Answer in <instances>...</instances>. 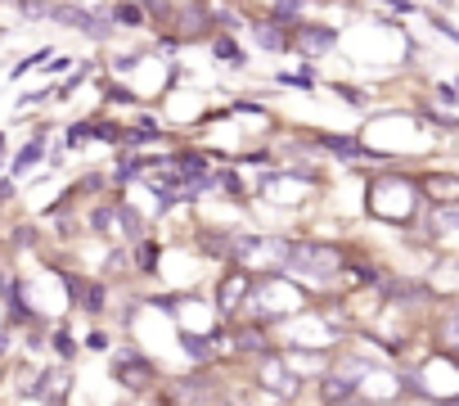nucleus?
<instances>
[{
	"label": "nucleus",
	"mask_w": 459,
	"mask_h": 406,
	"mask_svg": "<svg viewBox=\"0 0 459 406\" xmlns=\"http://www.w3.org/2000/svg\"><path fill=\"white\" fill-rule=\"evenodd\" d=\"M333 41H338V32H333V28H316V23L298 28V50H302L307 59H320V55H329V50H333Z\"/></svg>",
	"instance_id": "1a4fd4ad"
},
{
	"label": "nucleus",
	"mask_w": 459,
	"mask_h": 406,
	"mask_svg": "<svg viewBox=\"0 0 459 406\" xmlns=\"http://www.w3.org/2000/svg\"><path fill=\"white\" fill-rule=\"evenodd\" d=\"M428 231H432L437 244L459 249V208H432L428 213Z\"/></svg>",
	"instance_id": "6e6552de"
},
{
	"label": "nucleus",
	"mask_w": 459,
	"mask_h": 406,
	"mask_svg": "<svg viewBox=\"0 0 459 406\" xmlns=\"http://www.w3.org/2000/svg\"><path fill=\"white\" fill-rule=\"evenodd\" d=\"M64 388H68V370H64V366H55V370H46V375L37 379V388H32V393L50 402V397H64Z\"/></svg>",
	"instance_id": "9b49d317"
},
{
	"label": "nucleus",
	"mask_w": 459,
	"mask_h": 406,
	"mask_svg": "<svg viewBox=\"0 0 459 406\" xmlns=\"http://www.w3.org/2000/svg\"><path fill=\"white\" fill-rule=\"evenodd\" d=\"M455 91H459V82H455Z\"/></svg>",
	"instance_id": "5701e85b"
},
{
	"label": "nucleus",
	"mask_w": 459,
	"mask_h": 406,
	"mask_svg": "<svg viewBox=\"0 0 459 406\" xmlns=\"http://www.w3.org/2000/svg\"><path fill=\"white\" fill-rule=\"evenodd\" d=\"M253 41L266 46V50H284V46H289V32L275 28V23H253Z\"/></svg>",
	"instance_id": "f8f14e48"
},
{
	"label": "nucleus",
	"mask_w": 459,
	"mask_h": 406,
	"mask_svg": "<svg viewBox=\"0 0 459 406\" xmlns=\"http://www.w3.org/2000/svg\"><path fill=\"white\" fill-rule=\"evenodd\" d=\"M271 14H275V28H298V14H302V5H275Z\"/></svg>",
	"instance_id": "a211bd4d"
},
{
	"label": "nucleus",
	"mask_w": 459,
	"mask_h": 406,
	"mask_svg": "<svg viewBox=\"0 0 459 406\" xmlns=\"http://www.w3.org/2000/svg\"><path fill=\"white\" fill-rule=\"evenodd\" d=\"M437 339H441V348H446V352H450V348H459V312H446V316H441Z\"/></svg>",
	"instance_id": "4468645a"
},
{
	"label": "nucleus",
	"mask_w": 459,
	"mask_h": 406,
	"mask_svg": "<svg viewBox=\"0 0 459 406\" xmlns=\"http://www.w3.org/2000/svg\"><path fill=\"white\" fill-rule=\"evenodd\" d=\"M91 226H95L104 240H117V244L140 240V217L126 208V203H100V208L91 213Z\"/></svg>",
	"instance_id": "20e7f679"
},
{
	"label": "nucleus",
	"mask_w": 459,
	"mask_h": 406,
	"mask_svg": "<svg viewBox=\"0 0 459 406\" xmlns=\"http://www.w3.org/2000/svg\"><path fill=\"white\" fill-rule=\"evenodd\" d=\"M446 406H459V397H450V402H446Z\"/></svg>",
	"instance_id": "4be33fe9"
},
{
	"label": "nucleus",
	"mask_w": 459,
	"mask_h": 406,
	"mask_svg": "<svg viewBox=\"0 0 459 406\" xmlns=\"http://www.w3.org/2000/svg\"><path fill=\"white\" fill-rule=\"evenodd\" d=\"M212 46H216V55H221V59H225L230 68H239V64H244V55H239V46H235V41H225V37H216Z\"/></svg>",
	"instance_id": "f3484780"
},
{
	"label": "nucleus",
	"mask_w": 459,
	"mask_h": 406,
	"mask_svg": "<svg viewBox=\"0 0 459 406\" xmlns=\"http://www.w3.org/2000/svg\"><path fill=\"white\" fill-rule=\"evenodd\" d=\"M113 379L126 384V388H149L153 384V361H144L135 352H122V357H113Z\"/></svg>",
	"instance_id": "0eeeda50"
},
{
	"label": "nucleus",
	"mask_w": 459,
	"mask_h": 406,
	"mask_svg": "<svg viewBox=\"0 0 459 406\" xmlns=\"http://www.w3.org/2000/svg\"><path fill=\"white\" fill-rule=\"evenodd\" d=\"M419 190L428 194V203H437V208H459V176H423Z\"/></svg>",
	"instance_id": "9d476101"
},
{
	"label": "nucleus",
	"mask_w": 459,
	"mask_h": 406,
	"mask_svg": "<svg viewBox=\"0 0 459 406\" xmlns=\"http://www.w3.org/2000/svg\"><path fill=\"white\" fill-rule=\"evenodd\" d=\"M235 348H239V352H266V334H262L257 325H253V330H239V334H235Z\"/></svg>",
	"instance_id": "2eb2a0df"
},
{
	"label": "nucleus",
	"mask_w": 459,
	"mask_h": 406,
	"mask_svg": "<svg viewBox=\"0 0 459 406\" xmlns=\"http://www.w3.org/2000/svg\"><path fill=\"white\" fill-rule=\"evenodd\" d=\"M230 253H235L239 271H248V276H275V271H289L293 244L271 240V235H239L230 244Z\"/></svg>",
	"instance_id": "f03ea898"
},
{
	"label": "nucleus",
	"mask_w": 459,
	"mask_h": 406,
	"mask_svg": "<svg viewBox=\"0 0 459 406\" xmlns=\"http://www.w3.org/2000/svg\"><path fill=\"white\" fill-rule=\"evenodd\" d=\"M342 267V253L329 249V244H293V258H289V271L293 276H311V280H329L338 276Z\"/></svg>",
	"instance_id": "7ed1b4c3"
},
{
	"label": "nucleus",
	"mask_w": 459,
	"mask_h": 406,
	"mask_svg": "<svg viewBox=\"0 0 459 406\" xmlns=\"http://www.w3.org/2000/svg\"><path fill=\"white\" fill-rule=\"evenodd\" d=\"M55 352H59V357H73V352H77V348H73V334H68V330H59V334H55Z\"/></svg>",
	"instance_id": "6ab92c4d"
},
{
	"label": "nucleus",
	"mask_w": 459,
	"mask_h": 406,
	"mask_svg": "<svg viewBox=\"0 0 459 406\" xmlns=\"http://www.w3.org/2000/svg\"><path fill=\"white\" fill-rule=\"evenodd\" d=\"M144 14L149 10H140V5H113V23H122V28H140Z\"/></svg>",
	"instance_id": "dca6fc26"
},
{
	"label": "nucleus",
	"mask_w": 459,
	"mask_h": 406,
	"mask_svg": "<svg viewBox=\"0 0 459 406\" xmlns=\"http://www.w3.org/2000/svg\"><path fill=\"white\" fill-rule=\"evenodd\" d=\"M41 154H46V131H37V140L19 149V158L10 163V172H14V176H19V172H28L32 163H41Z\"/></svg>",
	"instance_id": "ddd939ff"
},
{
	"label": "nucleus",
	"mask_w": 459,
	"mask_h": 406,
	"mask_svg": "<svg viewBox=\"0 0 459 406\" xmlns=\"http://www.w3.org/2000/svg\"><path fill=\"white\" fill-rule=\"evenodd\" d=\"M5 348H10V339H5V334H0V357H5Z\"/></svg>",
	"instance_id": "412c9836"
},
{
	"label": "nucleus",
	"mask_w": 459,
	"mask_h": 406,
	"mask_svg": "<svg viewBox=\"0 0 459 406\" xmlns=\"http://www.w3.org/2000/svg\"><path fill=\"white\" fill-rule=\"evenodd\" d=\"M262 384H266V393H271V397H293L302 379H298V370H293L284 357L266 352V357H262Z\"/></svg>",
	"instance_id": "39448f33"
},
{
	"label": "nucleus",
	"mask_w": 459,
	"mask_h": 406,
	"mask_svg": "<svg viewBox=\"0 0 459 406\" xmlns=\"http://www.w3.org/2000/svg\"><path fill=\"white\" fill-rule=\"evenodd\" d=\"M414 203H419V190H414V181H410V176H401V172L378 176V181L369 185V213H374V217H383V222L405 226V222L414 217Z\"/></svg>",
	"instance_id": "f257e3e1"
},
{
	"label": "nucleus",
	"mask_w": 459,
	"mask_h": 406,
	"mask_svg": "<svg viewBox=\"0 0 459 406\" xmlns=\"http://www.w3.org/2000/svg\"><path fill=\"white\" fill-rule=\"evenodd\" d=\"M153 258H158V253H153V244H144V249H140V267L149 271V267H153Z\"/></svg>",
	"instance_id": "aec40b11"
},
{
	"label": "nucleus",
	"mask_w": 459,
	"mask_h": 406,
	"mask_svg": "<svg viewBox=\"0 0 459 406\" xmlns=\"http://www.w3.org/2000/svg\"><path fill=\"white\" fill-rule=\"evenodd\" d=\"M253 289H257V280H253L248 271H235V276H225V285H221V294H216L221 312H225V316L244 312V307H248V298H253Z\"/></svg>",
	"instance_id": "423d86ee"
}]
</instances>
